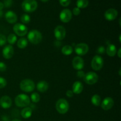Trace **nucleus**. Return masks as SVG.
Segmentation results:
<instances>
[{
  "label": "nucleus",
  "instance_id": "nucleus-1",
  "mask_svg": "<svg viewBox=\"0 0 121 121\" xmlns=\"http://www.w3.org/2000/svg\"><path fill=\"white\" fill-rule=\"evenodd\" d=\"M30 98L26 94H19L15 98V104L16 106L20 108H25L30 104Z\"/></svg>",
  "mask_w": 121,
  "mask_h": 121
},
{
  "label": "nucleus",
  "instance_id": "nucleus-2",
  "mask_svg": "<svg viewBox=\"0 0 121 121\" xmlns=\"http://www.w3.org/2000/svg\"><path fill=\"white\" fill-rule=\"evenodd\" d=\"M42 34L39 31L37 30H33L28 33L27 35L28 40L32 44H37L42 40Z\"/></svg>",
  "mask_w": 121,
  "mask_h": 121
},
{
  "label": "nucleus",
  "instance_id": "nucleus-3",
  "mask_svg": "<svg viewBox=\"0 0 121 121\" xmlns=\"http://www.w3.org/2000/svg\"><path fill=\"white\" fill-rule=\"evenodd\" d=\"M21 6L23 11L26 13H33L37 8L38 4L35 0H24Z\"/></svg>",
  "mask_w": 121,
  "mask_h": 121
},
{
  "label": "nucleus",
  "instance_id": "nucleus-4",
  "mask_svg": "<svg viewBox=\"0 0 121 121\" xmlns=\"http://www.w3.org/2000/svg\"><path fill=\"white\" fill-rule=\"evenodd\" d=\"M56 108L57 112L60 114H65L69 109V104L67 100L61 98L57 101Z\"/></svg>",
  "mask_w": 121,
  "mask_h": 121
},
{
  "label": "nucleus",
  "instance_id": "nucleus-5",
  "mask_svg": "<svg viewBox=\"0 0 121 121\" xmlns=\"http://www.w3.org/2000/svg\"><path fill=\"white\" fill-rule=\"evenodd\" d=\"M35 83L32 80L26 79L22 80L20 84V87L21 91L25 92H31L35 89Z\"/></svg>",
  "mask_w": 121,
  "mask_h": 121
},
{
  "label": "nucleus",
  "instance_id": "nucleus-6",
  "mask_svg": "<svg viewBox=\"0 0 121 121\" xmlns=\"http://www.w3.org/2000/svg\"><path fill=\"white\" fill-rule=\"evenodd\" d=\"M104 66V59L101 56L96 55L93 57L91 61V67L94 70H100Z\"/></svg>",
  "mask_w": 121,
  "mask_h": 121
},
{
  "label": "nucleus",
  "instance_id": "nucleus-7",
  "mask_svg": "<svg viewBox=\"0 0 121 121\" xmlns=\"http://www.w3.org/2000/svg\"><path fill=\"white\" fill-rule=\"evenodd\" d=\"M98 79H99V77L98 74L95 72H90L86 73L83 78L85 83L90 85L95 84L98 82Z\"/></svg>",
  "mask_w": 121,
  "mask_h": 121
},
{
  "label": "nucleus",
  "instance_id": "nucleus-8",
  "mask_svg": "<svg viewBox=\"0 0 121 121\" xmlns=\"http://www.w3.org/2000/svg\"><path fill=\"white\" fill-rule=\"evenodd\" d=\"M14 33L20 37H23L27 34L28 32L27 27L23 24L17 23L13 27Z\"/></svg>",
  "mask_w": 121,
  "mask_h": 121
},
{
  "label": "nucleus",
  "instance_id": "nucleus-9",
  "mask_svg": "<svg viewBox=\"0 0 121 121\" xmlns=\"http://www.w3.org/2000/svg\"><path fill=\"white\" fill-rule=\"evenodd\" d=\"M89 51V46L87 44L82 43L78 44L74 47V52L79 56L85 55Z\"/></svg>",
  "mask_w": 121,
  "mask_h": 121
},
{
  "label": "nucleus",
  "instance_id": "nucleus-10",
  "mask_svg": "<svg viewBox=\"0 0 121 121\" xmlns=\"http://www.w3.org/2000/svg\"><path fill=\"white\" fill-rule=\"evenodd\" d=\"M54 34L56 39L59 41H61V40H63L66 37V29L63 26H58L54 29Z\"/></svg>",
  "mask_w": 121,
  "mask_h": 121
},
{
  "label": "nucleus",
  "instance_id": "nucleus-11",
  "mask_svg": "<svg viewBox=\"0 0 121 121\" xmlns=\"http://www.w3.org/2000/svg\"><path fill=\"white\" fill-rule=\"evenodd\" d=\"M60 20L61 22L67 23L69 22L71 20L72 18V13L69 9H63L60 13Z\"/></svg>",
  "mask_w": 121,
  "mask_h": 121
},
{
  "label": "nucleus",
  "instance_id": "nucleus-12",
  "mask_svg": "<svg viewBox=\"0 0 121 121\" xmlns=\"http://www.w3.org/2000/svg\"><path fill=\"white\" fill-rule=\"evenodd\" d=\"M84 65H85L84 60L81 57L76 56L73 58L72 61V66L74 69L81 70L84 67Z\"/></svg>",
  "mask_w": 121,
  "mask_h": 121
},
{
  "label": "nucleus",
  "instance_id": "nucleus-13",
  "mask_svg": "<svg viewBox=\"0 0 121 121\" xmlns=\"http://www.w3.org/2000/svg\"><path fill=\"white\" fill-rule=\"evenodd\" d=\"M100 105L103 109L105 111H108L113 107L114 105V101L111 97H106L102 100Z\"/></svg>",
  "mask_w": 121,
  "mask_h": 121
},
{
  "label": "nucleus",
  "instance_id": "nucleus-14",
  "mask_svg": "<svg viewBox=\"0 0 121 121\" xmlns=\"http://www.w3.org/2000/svg\"><path fill=\"white\" fill-rule=\"evenodd\" d=\"M118 15V12L114 8H110L105 13V18L108 21H113L117 18Z\"/></svg>",
  "mask_w": 121,
  "mask_h": 121
},
{
  "label": "nucleus",
  "instance_id": "nucleus-15",
  "mask_svg": "<svg viewBox=\"0 0 121 121\" xmlns=\"http://www.w3.org/2000/svg\"><path fill=\"white\" fill-rule=\"evenodd\" d=\"M14 48L11 45H8L4 47L2 50V56L6 59H9L14 55Z\"/></svg>",
  "mask_w": 121,
  "mask_h": 121
},
{
  "label": "nucleus",
  "instance_id": "nucleus-16",
  "mask_svg": "<svg viewBox=\"0 0 121 121\" xmlns=\"http://www.w3.org/2000/svg\"><path fill=\"white\" fill-rule=\"evenodd\" d=\"M12 100L8 96H3L0 99V106L3 109H8L11 106Z\"/></svg>",
  "mask_w": 121,
  "mask_h": 121
},
{
  "label": "nucleus",
  "instance_id": "nucleus-17",
  "mask_svg": "<svg viewBox=\"0 0 121 121\" xmlns=\"http://www.w3.org/2000/svg\"><path fill=\"white\" fill-rule=\"evenodd\" d=\"M5 18L9 24H14L17 21V15L13 11H8L5 13Z\"/></svg>",
  "mask_w": 121,
  "mask_h": 121
},
{
  "label": "nucleus",
  "instance_id": "nucleus-18",
  "mask_svg": "<svg viewBox=\"0 0 121 121\" xmlns=\"http://www.w3.org/2000/svg\"><path fill=\"white\" fill-rule=\"evenodd\" d=\"M72 89L74 94H80L83 90V85L82 83L79 81L75 82L72 86Z\"/></svg>",
  "mask_w": 121,
  "mask_h": 121
},
{
  "label": "nucleus",
  "instance_id": "nucleus-19",
  "mask_svg": "<svg viewBox=\"0 0 121 121\" xmlns=\"http://www.w3.org/2000/svg\"><path fill=\"white\" fill-rule=\"evenodd\" d=\"M117 52V47L113 44H109L107 46L106 49V53L109 57H114Z\"/></svg>",
  "mask_w": 121,
  "mask_h": 121
},
{
  "label": "nucleus",
  "instance_id": "nucleus-20",
  "mask_svg": "<svg viewBox=\"0 0 121 121\" xmlns=\"http://www.w3.org/2000/svg\"><path fill=\"white\" fill-rule=\"evenodd\" d=\"M48 89V83L46 81H40L37 85V89L40 92H45Z\"/></svg>",
  "mask_w": 121,
  "mask_h": 121
},
{
  "label": "nucleus",
  "instance_id": "nucleus-21",
  "mask_svg": "<svg viewBox=\"0 0 121 121\" xmlns=\"http://www.w3.org/2000/svg\"><path fill=\"white\" fill-rule=\"evenodd\" d=\"M32 113H33V110L31 108L28 107H25L22 109L21 112V115L22 117L24 119H28L30 118L32 115Z\"/></svg>",
  "mask_w": 121,
  "mask_h": 121
},
{
  "label": "nucleus",
  "instance_id": "nucleus-22",
  "mask_svg": "<svg viewBox=\"0 0 121 121\" xmlns=\"http://www.w3.org/2000/svg\"><path fill=\"white\" fill-rule=\"evenodd\" d=\"M28 45V40L27 39L24 37H21L17 41V46L18 48L21 49L25 48Z\"/></svg>",
  "mask_w": 121,
  "mask_h": 121
},
{
  "label": "nucleus",
  "instance_id": "nucleus-23",
  "mask_svg": "<svg viewBox=\"0 0 121 121\" xmlns=\"http://www.w3.org/2000/svg\"><path fill=\"white\" fill-rule=\"evenodd\" d=\"M73 48L72 46H69V45H66L63 48H61V53L66 56L70 55L73 53Z\"/></svg>",
  "mask_w": 121,
  "mask_h": 121
},
{
  "label": "nucleus",
  "instance_id": "nucleus-24",
  "mask_svg": "<svg viewBox=\"0 0 121 121\" xmlns=\"http://www.w3.org/2000/svg\"><path fill=\"white\" fill-rule=\"evenodd\" d=\"M91 102L93 105L96 106H98L101 104V98L98 95L95 94L91 98Z\"/></svg>",
  "mask_w": 121,
  "mask_h": 121
},
{
  "label": "nucleus",
  "instance_id": "nucleus-25",
  "mask_svg": "<svg viewBox=\"0 0 121 121\" xmlns=\"http://www.w3.org/2000/svg\"><path fill=\"white\" fill-rule=\"evenodd\" d=\"M88 0H78L76 2L77 7L79 8H85L88 6Z\"/></svg>",
  "mask_w": 121,
  "mask_h": 121
},
{
  "label": "nucleus",
  "instance_id": "nucleus-26",
  "mask_svg": "<svg viewBox=\"0 0 121 121\" xmlns=\"http://www.w3.org/2000/svg\"><path fill=\"white\" fill-rule=\"evenodd\" d=\"M17 40V38L16 35L14 34H10L7 39V41H8V43L12 45L16 43Z\"/></svg>",
  "mask_w": 121,
  "mask_h": 121
},
{
  "label": "nucleus",
  "instance_id": "nucleus-27",
  "mask_svg": "<svg viewBox=\"0 0 121 121\" xmlns=\"http://www.w3.org/2000/svg\"><path fill=\"white\" fill-rule=\"evenodd\" d=\"M30 100L34 103H37L40 101V96L38 93H33L31 95Z\"/></svg>",
  "mask_w": 121,
  "mask_h": 121
},
{
  "label": "nucleus",
  "instance_id": "nucleus-28",
  "mask_svg": "<svg viewBox=\"0 0 121 121\" xmlns=\"http://www.w3.org/2000/svg\"><path fill=\"white\" fill-rule=\"evenodd\" d=\"M30 17L27 14H22L21 17V21L23 24H28L30 22Z\"/></svg>",
  "mask_w": 121,
  "mask_h": 121
},
{
  "label": "nucleus",
  "instance_id": "nucleus-29",
  "mask_svg": "<svg viewBox=\"0 0 121 121\" xmlns=\"http://www.w3.org/2000/svg\"><path fill=\"white\" fill-rule=\"evenodd\" d=\"M7 43V37L5 35L0 34V47L3 46Z\"/></svg>",
  "mask_w": 121,
  "mask_h": 121
},
{
  "label": "nucleus",
  "instance_id": "nucleus-30",
  "mask_svg": "<svg viewBox=\"0 0 121 121\" xmlns=\"http://www.w3.org/2000/svg\"><path fill=\"white\" fill-rule=\"evenodd\" d=\"M7 84V82L5 78L2 77H0V89H2L6 86Z\"/></svg>",
  "mask_w": 121,
  "mask_h": 121
},
{
  "label": "nucleus",
  "instance_id": "nucleus-31",
  "mask_svg": "<svg viewBox=\"0 0 121 121\" xmlns=\"http://www.w3.org/2000/svg\"><path fill=\"white\" fill-rule=\"evenodd\" d=\"M59 2L63 7H67L70 4L71 0H59Z\"/></svg>",
  "mask_w": 121,
  "mask_h": 121
},
{
  "label": "nucleus",
  "instance_id": "nucleus-32",
  "mask_svg": "<svg viewBox=\"0 0 121 121\" xmlns=\"http://www.w3.org/2000/svg\"><path fill=\"white\" fill-rule=\"evenodd\" d=\"M3 4L5 7L8 8V7H10L12 5L13 0H4V2Z\"/></svg>",
  "mask_w": 121,
  "mask_h": 121
},
{
  "label": "nucleus",
  "instance_id": "nucleus-33",
  "mask_svg": "<svg viewBox=\"0 0 121 121\" xmlns=\"http://www.w3.org/2000/svg\"><path fill=\"white\" fill-rule=\"evenodd\" d=\"M7 70V66L3 62H0V72H4Z\"/></svg>",
  "mask_w": 121,
  "mask_h": 121
},
{
  "label": "nucleus",
  "instance_id": "nucleus-34",
  "mask_svg": "<svg viewBox=\"0 0 121 121\" xmlns=\"http://www.w3.org/2000/svg\"><path fill=\"white\" fill-rule=\"evenodd\" d=\"M80 12H81V11H80V8H78V7H75V8H73V14L74 15H79L80 14Z\"/></svg>",
  "mask_w": 121,
  "mask_h": 121
},
{
  "label": "nucleus",
  "instance_id": "nucleus-35",
  "mask_svg": "<svg viewBox=\"0 0 121 121\" xmlns=\"http://www.w3.org/2000/svg\"><path fill=\"white\" fill-rule=\"evenodd\" d=\"M105 52V48L104 46H100L98 48V52L100 54H104Z\"/></svg>",
  "mask_w": 121,
  "mask_h": 121
},
{
  "label": "nucleus",
  "instance_id": "nucleus-36",
  "mask_svg": "<svg viewBox=\"0 0 121 121\" xmlns=\"http://www.w3.org/2000/svg\"><path fill=\"white\" fill-rule=\"evenodd\" d=\"M73 95L74 93L73 92V91H71V90H68V91L66 92V96H67L68 98H72L73 96Z\"/></svg>",
  "mask_w": 121,
  "mask_h": 121
},
{
  "label": "nucleus",
  "instance_id": "nucleus-37",
  "mask_svg": "<svg viewBox=\"0 0 121 121\" xmlns=\"http://www.w3.org/2000/svg\"><path fill=\"white\" fill-rule=\"evenodd\" d=\"M85 74V73H84L82 70H78V73H77V75H78V76L80 78H84Z\"/></svg>",
  "mask_w": 121,
  "mask_h": 121
},
{
  "label": "nucleus",
  "instance_id": "nucleus-38",
  "mask_svg": "<svg viewBox=\"0 0 121 121\" xmlns=\"http://www.w3.org/2000/svg\"><path fill=\"white\" fill-rule=\"evenodd\" d=\"M4 5V4L2 2H0V11H2V9H3Z\"/></svg>",
  "mask_w": 121,
  "mask_h": 121
},
{
  "label": "nucleus",
  "instance_id": "nucleus-39",
  "mask_svg": "<svg viewBox=\"0 0 121 121\" xmlns=\"http://www.w3.org/2000/svg\"><path fill=\"white\" fill-rule=\"evenodd\" d=\"M121 48H120L119 49V50L117 52V53H118V56L119 58H121Z\"/></svg>",
  "mask_w": 121,
  "mask_h": 121
},
{
  "label": "nucleus",
  "instance_id": "nucleus-40",
  "mask_svg": "<svg viewBox=\"0 0 121 121\" xmlns=\"http://www.w3.org/2000/svg\"><path fill=\"white\" fill-rule=\"evenodd\" d=\"M2 14H3V13H2V11H0V17L2 16Z\"/></svg>",
  "mask_w": 121,
  "mask_h": 121
},
{
  "label": "nucleus",
  "instance_id": "nucleus-41",
  "mask_svg": "<svg viewBox=\"0 0 121 121\" xmlns=\"http://www.w3.org/2000/svg\"><path fill=\"white\" fill-rule=\"evenodd\" d=\"M12 121H21V120H19V119H14V120H13Z\"/></svg>",
  "mask_w": 121,
  "mask_h": 121
},
{
  "label": "nucleus",
  "instance_id": "nucleus-42",
  "mask_svg": "<svg viewBox=\"0 0 121 121\" xmlns=\"http://www.w3.org/2000/svg\"><path fill=\"white\" fill-rule=\"evenodd\" d=\"M41 1H43V2H47L48 0H41Z\"/></svg>",
  "mask_w": 121,
  "mask_h": 121
}]
</instances>
